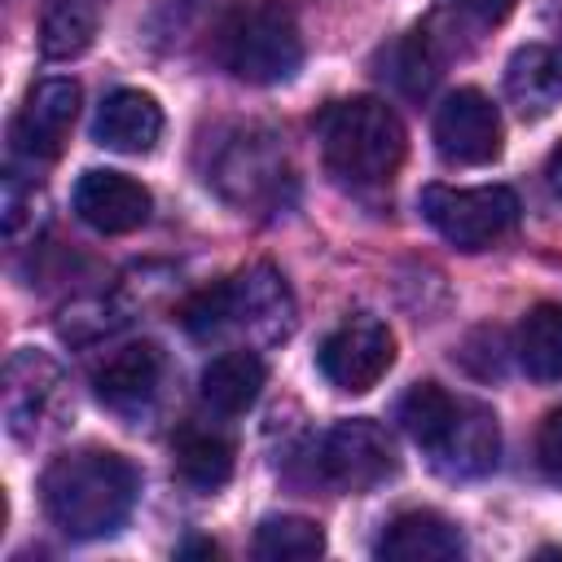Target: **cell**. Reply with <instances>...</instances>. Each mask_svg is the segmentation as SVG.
<instances>
[{"label": "cell", "instance_id": "ffe728a7", "mask_svg": "<svg viewBox=\"0 0 562 562\" xmlns=\"http://www.w3.org/2000/svg\"><path fill=\"white\" fill-rule=\"evenodd\" d=\"M518 364L536 382L562 378V303H536L518 325Z\"/></svg>", "mask_w": 562, "mask_h": 562}, {"label": "cell", "instance_id": "484cf974", "mask_svg": "<svg viewBox=\"0 0 562 562\" xmlns=\"http://www.w3.org/2000/svg\"><path fill=\"white\" fill-rule=\"evenodd\" d=\"M544 180H549V189H553V198L562 202V145L549 154V167H544Z\"/></svg>", "mask_w": 562, "mask_h": 562}, {"label": "cell", "instance_id": "8992f818", "mask_svg": "<svg viewBox=\"0 0 562 562\" xmlns=\"http://www.w3.org/2000/svg\"><path fill=\"white\" fill-rule=\"evenodd\" d=\"M426 224L457 250H487L501 237L518 228L522 202L505 184H479V189H452V184H426L417 198Z\"/></svg>", "mask_w": 562, "mask_h": 562}, {"label": "cell", "instance_id": "7c38bea8", "mask_svg": "<svg viewBox=\"0 0 562 562\" xmlns=\"http://www.w3.org/2000/svg\"><path fill=\"white\" fill-rule=\"evenodd\" d=\"M211 180L220 184L224 198H233V202H241V206H259V202L281 198V184L290 180V171H285V158H281V149L272 145V136L246 127V132H237V136L224 145V154H220Z\"/></svg>", "mask_w": 562, "mask_h": 562}, {"label": "cell", "instance_id": "5b68a950", "mask_svg": "<svg viewBox=\"0 0 562 562\" xmlns=\"http://www.w3.org/2000/svg\"><path fill=\"white\" fill-rule=\"evenodd\" d=\"M215 57L241 83H285L303 66V35L281 0H255L220 22Z\"/></svg>", "mask_w": 562, "mask_h": 562}, {"label": "cell", "instance_id": "277c9868", "mask_svg": "<svg viewBox=\"0 0 562 562\" xmlns=\"http://www.w3.org/2000/svg\"><path fill=\"white\" fill-rule=\"evenodd\" d=\"M180 325L211 342L224 334H246L255 342H277L294 329V299L290 285L277 268L255 263L211 290H198L184 307H180Z\"/></svg>", "mask_w": 562, "mask_h": 562}, {"label": "cell", "instance_id": "4316f807", "mask_svg": "<svg viewBox=\"0 0 562 562\" xmlns=\"http://www.w3.org/2000/svg\"><path fill=\"white\" fill-rule=\"evenodd\" d=\"M180 553H206V558H211L215 544H211V540H189V544H180Z\"/></svg>", "mask_w": 562, "mask_h": 562}, {"label": "cell", "instance_id": "9a60e30c", "mask_svg": "<svg viewBox=\"0 0 562 562\" xmlns=\"http://www.w3.org/2000/svg\"><path fill=\"white\" fill-rule=\"evenodd\" d=\"M158 136H162V110L140 88H114L92 119V140L114 154H149Z\"/></svg>", "mask_w": 562, "mask_h": 562}, {"label": "cell", "instance_id": "6da1fadb", "mask_svg": "<svg viewBox=\"0 0 562 562\" xmlns=\"http://www.w3.org/2000/svg\"><path fill=\"white\" fill-rule=\"evenodd\" d=\"M136 487L140 479L127 457L110 448H79L44 470L40 501L57 531L75 540H97V536H114L127 522L136 505Z\"/></svg>", "mask_w": 562, "mask_h": 562}, {"label": "cell", "instance_id": "d4e9b609", "mask_svg": "<svg viewBox=\"0 0 562 562\" xmlns=\"http://www.w3.org/2000/svg\"><path fill=\"white\" fill-rule=\"evenodd\" d=\"M461 4H465L483 26H496V22H505V18L514 13L518 0H461Z\"/></svg>", "mask_w": 562, "mask_h": 562}, {"label": "cell", "instance_id": "9c48e42d", "mask_svg": "<svg viewBox=\"0 0 562 562\" xmlns=\"http://www.w3.org/2000/svg\"><path fill=\"white\" fill-rule=\"evenodd\" d=\"M501 145H505L501 114L479 88H457L443 97V105L435 110V149L443 162L483 167L501 158Z\"/></svg>", "mask_w": 562, "mask_h": 562}, {"label": "cell", "instance_id": "603a6c76", "mask_svg": "<svg viewBox=\"0 0 562 562\" xmlns=\"http://www.w3.org/2000/svg\"><path fill=\"white\" fill-rule=\"evenodd\" d=\"M435 75H439V61H435V53H430V35H422V31L404 35L400 44H391V48L382 53V79H391V83H395L400 92H408V97L430 92Z\"/></svg>", "mask_w": 562, "mask_h": 562}, {"label": "cell", "instance_id": "7a4b0ae2", "mask_svg": "<svg viewBox=\"0 0 562 562\" xmlns=\"http://www.w3.org/2000/svg\"><path fill=\"white\" fill-rule=\"evenodd\" d=\"M400 422L408 439L430 457V465L448 479H479L501 457L496 413L479 400L443 391L439 382H417L400 404Z\"/></svg>", "mask_w": 562, "mask_h": 562}, {"label": "cell", "instance_id": "8fae6325", "mask_svg": "<svg viewBox=\"0 0 562 562\" xmlns=\"http://www.w3.org/2000/svg\"><path fill=\"white\" fill-rule=\"evenodd\" d=\"M75 114H79V83L75 79H40L31 83L18 119H13V149L31 162H53L66 140H70V127H75Z\"/></svg>", "mask_w": 562, "mask_h": 562}, {"label": "cell", "instance_id": "44dd1931", "mask_svg": "<svg viewBox=\"0 0 562 562\" xmlns=\"http://www.w3.org/2000/svg\"><path fill=\"white\" fill-rule=\"evenodd\" d=\"M97 18H101V0H53L40 22L44 57H53V61L79 57L97 35Z\"/></svg>", "mask_w": 562, "mask_h": 562}, {"label": "cell", "instance_id": "d6986e66", "mask_svg": "<svg viewBox=\"0 0 562 562\" xmlns=\"http://www.w3.org/2000/svg\"><path fill=\"white\" fill-rule=\"evenodd\" d=\"M171 461H176V474L198 492H215L233 479V443L206 426H184L171 439Z\"/></svg>", "mask_w": 562, "mask_h": 562}, {"label": "cell", "instance_id": "7402d4cb", "mask_svg": "<svg viewBox=\"0 0 562 562\" xmlns=\"http://www.w3.org/2000/svg\"><path fill=\"white\" fill-rule=\"evenodd\" d=\"M250 549H255V558H263V562H303V558L325 553V531H321L312 518L272 514V518L259 522Z\"/></svg>", "mask_w": 562, "mask_h": 562}, {"label": "cell", "instance_id": "52a82bcc", "mask_svg": "<svg viewBox=\"0 0 562 562\" xmlns=\"http://www.w3.org/2000/svg\"><path fill=\"white\" fill-rule=\"evenodd\" d=\"M316 465H321V479H325L334 492H342V496H364V492L382 487V483L395 474L400 457H395L391 435H386L378 422L351 417V422H338V426L321 439Z\"/></svg>", "mask_w": 562, "mask_h": 562}, {"label": "cell", "instance_id": "e0dca14e", "mask_svg": "<svg viewBox=\"0 0 562 562\" xmlns=\"http://www.w3.org/2000/svg\"><path fill=\"white\" fill-rule=\"evenodd\" d=\"M263 382H268L263 360H259L250 347H233V351L215 356V360L202 369L198 395H202V404H206L211 413L237 417V413H246V408L259 400Z\"/></svg>", "mask_w": 562, "mask_h": 562}, {"label": "cell", "instance_id": "ba28073f", "mask_svg": "<svg viewBox=\"0 0 562 562\" xmlns=\"http://www.w3.org/2000/svg\"><path fill=\"white\" fill-rule=\"evenodd\" d=\"M316 364L325 373L329 386L338 391H351V395H364L373 391L386 369L395 364V338L382 321L373 316H347L316 351Z\"/></svg>", "mask_w": 562, "mask_h": 562}, {"label": "cell", "instance_id": "4fadbf2b", "mask_svg": "<svg viewBox=\"0 0 562 562\" xmlns=\"http://www.w3.org/2000/svg\"><path fill=\"white\" fill-rule=\"evenodd\" d=\"M70 206L97 233H132V228H140L149 220L154 198H149V189L140 180H132L123 171L92 167V171L79 176V184L70 193Z\"/></svg>", "mask_w": 562, "mask_h": 562}, {"label": "cell", "instance_id": "2e32d148", "mask_svg": "<svg viewBox=\"0 0 562 562\" xmlns=\"http://www.w3.org/2000/svg\"><path fill=\"white\" fill-rule=\"evenodd\" d=\"M461 553H465L461 531L435 509H408L391 518L378 540V558H391V562H443Z\"/></svg>", "mask_w": 562, "mask_h": 562}, {"label": "cell", "instance_id": "cb8c5ba5", "mask_svg": "<svg viewBox=\"0 0 562 562\" xmlns=\"http://www.w3.org/2000/svg\"><path fill=\"white\" fill-rule=\"evenodd\" d=\"M536 457H540V470L562 487V408L544 417V426L536 435Z\"/></svg>", "mask_w": 562, "mask_h": 562}, {"label": "cell", "instance_id": "3957f363", "mask_svg": "<svg viewBox=\"0 0 562 562\" xmlns=\"http://www.w3.org/2000/svg\"><path fill=\"white\" fill-rule=\"evenodd\" d=\"M316 140L325 171L347 189H378L404 162V123L378 97H347L321 110Z\"/></svg>", "mask_w": 562, "mask_h": 562}, {"label": "cell", "instance_id": "ac0fdd59", "mask_svg": "<svg viewBox=\"0 0 562 562\" xmlns=\"http://www.w3.org/2000/svg\"><path fill=\"white\" fill-rule=\"evenodd\" d=\"M505 92L522 119H540L562 101V61L544 44H522L505 66Z\"/></svg>", "mask_w": 562, "mask_h": 562}, {"label": "cell", "instance_id": "30bf717a", "mask_svg": "<svg viewBox=\"0 0 562 562\" xmlns=\"http://www.w3.org/2000/svg\"><path fill=\"white\" fill-rule=\"evenodd\" d=\"M61 369L44 351H18L4 364V422L13 439L35 443L61 417Z\"/></svg>", "mask_w": 562, "mask_h": 562}, {"label": "cell", "instance_id": "5bb4252c", "mask_svg": "<svg viewBox=\"0 0 562 562\" xmlns=\"http://www.w3.org/2000/svg\"><path fill=\"white\" fill-rule=\"evenodd\" d=\"M158 382H162V351L154 342H127L92 369V391L114 413L145 408L158 395Z\"/></svg>", "mask_w": 562, "mask_h": 562}]
</instances>
